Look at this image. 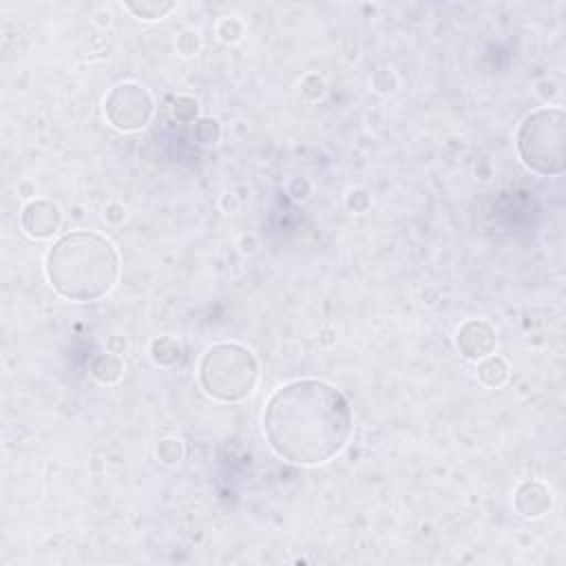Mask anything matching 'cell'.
<instances>
[{
  "label": "cell",
  "instance_id": "obj_1",
  "mask_svg": "<svg viewBox=\"0 0 566 566\" xmlns=\"http://www.w3.org/2000/svg\"><path fill=\"white\" fill-rule=\"evenodd\" d=\"M263 431L279 458L294 464H321L347 444L352 409L347 398L329 382L301 378L270 396Z\"/></svg>",
  "mask_w": 566,
  "mask_h": 566
},
{
  "label": "cell",
  "instance_id": "obj_9",
  "mask_svg": "<svg viewBox=\"0 0 566 566\" xmlns=\"http://www.w3.org/2000/svg\"><path fill=\"white\" fill-rule=\"evenodd\" d=\"M130 11H135V15L139 18H146V20H155V18H161L164 13H168L175 4L172 2H166V4H157V2H142V4H135V2H128L126 4Z\"/></svg>",
  "mask_w": 566,
  "mask_h": 566
},
{
  "label": "cell",
  "instance_id": "obj_4",
  "mask_svg": "<svg viewBox=\"0 0 566 566\" xmlns=\"http://www.w3.org/2000/svg\"><path fill=\"white\" fill-rule=\"evenodd\" d=\"M517 150L531 170L559 175L564 170V113L539 108L526 115L517 130Z\"/></svg>",
  "mask_w": 566,
  "mask_h": 566
},
{
  "label": "cell",
  "instance_id": "obj_2",
  "mask_svg": "<svg viewBox=\"0 0 566 566\" xmlns=\"http://www.w3.org/2000/svg\"><path fill=\"white\" fill-rule=\"evenodd\" d=\"M46 279L53 290L77 303L108 294L119 276V256L111 241L95 232L64 234L46 254Z\"/></svg>",
  "mask_w": 566,
  "mask_h": 566
},
{
  "label": "cell",
  "instance_id": "obj_3",
  "mask_svg": "<svg viewBox=\"0 0 566 566\" xmlns=\"http://www.w3.org/2000/svg\"><path fill=\"white\" fill-rule=\"evenodd\" d=\"M259 367L254 356L234 343L210 347L199 363V382L208 396L232 402L245 398L256 385Z\"/></svg>",
  "mask_w": 566,
  "mask_h": 566
},
{
  "label": "cell",
  "instance_id": "obj_5",
  "mask_svg": "<svg viewBox=\"0 0 566 566\" xmlns=\"http://www.w3.org/2000/svg\"><path fill=\"white\" fill-rule=\"evenodd\" d=\"M104 111L108 122L119 130H137L144 128L153 113V99L148 91L139 84H117L106 102Z\"/></svg>",
  "mask_w": 566,
  "mask_h": 566
},
{
  "label": "cell",
  "instance_id": "obj_8",
  "mask_svg": "<svg viewBox=\"0 0 566 566\" xmlns=\"http://www.w3.org/2000/svg\"><path fill=\"white\" fill-rule=\"evenodd\" d=\"M506 365L502 358H486L480 369H478V376L486 382V385H502L506 380Z\"/></svg>",
  "mask_w": 566,
  "mask_h": 566
},
{
  "label": "cell",
  "instance_id": "obj_7",
  "mask_svg": "<svg viewBox=\"0 0 566 566\" xmlns=\"http://www.w3.org/2000/svg\"><path fill=\"white\" fill-rule=\"evenodd\" d=\"M458 347L467 358H484L495 349V332L484 321H469L458 332Z\"/></svg>",
  "mask_w": 566,
  "mask_h": 566
},
{
  "label": "cell",
  "instance_id": "obj_6",
  "mask_svg": "<svg viewBox=\"0 0 566 566\" xmlns=\"http://www.w3.org/2000/svg\"><path fill=\"white\" fill-rule=\"evenodd\" d=\"M60 221H62V217H60L57 206H53L49 201H31V203H27L24 210H22V219H20L24 232L29 237H33V239H49V237H53L57 232V228H60Z\"/></svg>",
  "mask_w": 566,
  "mask_h": 566
}]
</instances>
